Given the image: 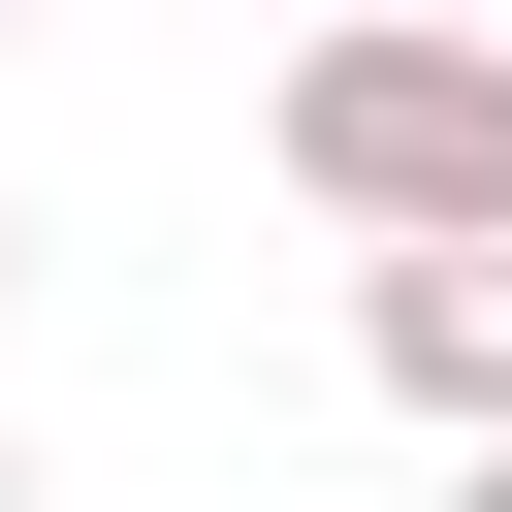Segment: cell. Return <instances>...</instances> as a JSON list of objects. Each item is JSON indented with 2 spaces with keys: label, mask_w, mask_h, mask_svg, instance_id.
I'll return each instance as SVG.
<instances>
[{
  "label": "cell",
  "mask_w": 512,
  "mask_h": 512,
  "mask_svg": "<svg viewBox=\"0 0 512 512\" xmlns=\"http://www.w3.org/2000/svg\"><path fill=\"white\" fill-rule=\"evenodd\" d=\"M352 352H384V416L512 448V224H416V256H352Z\"/></svg>",
  "instance_id": "2"
},
{
  "label": "cell",
  "mask_w": 512,
  "mask_h": 512,
  "mask_svg": "<svg viewBox=\"0 0 512 512\" xmlns=\"http://www.w3.org/2000/svg\"><path fill=\"white\" fill-rule=\"evenodd\" d=\"M0 32H32V0H0Z\"/></svg>",
  "instance_id": "4"
},
{
  "label": "cell",
  "mask_w": 512,
  "mask_h": 512,
  "mask_svg": "<svg viewBox=\"0 0 512 512\" xmlns=\"http://www.w3.org/2000/svg\"><path fill=\"white\" fill-rule=\"evenodd\" d=\"M288 192L352 224V256H416V224H512V32H416V0H352V32H288Z\"/></svg>",
  "instance_id": "1"
},
{
  "label": "cell",
  "mask_w": 512,
  "mask_h": 512,
  "mask_svg": "<svg viewBox=\"0 0 512 512\" xmlns=\"http://www.w3.org/2000/svg\"><path fill=\"white\" fill-rule=\"evenodd\" d=\"M448 512H512V448H448Z\"/></svg>",
  "instance_id": "3"
}]
</instances>
